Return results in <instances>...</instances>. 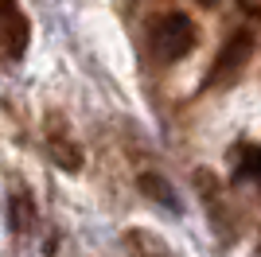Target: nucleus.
Returning a JSON list of instances; mask_svg holds the SVG:
<instances>
[{
  "instance_id": "nucleus-1",
  "label": "nucleus",
  "mask_w": 261,
  "mask_h": 257,
  "mask_svg": "<svg viewBox=\"0 0 261 257\" xmlns=\"http://www.w3.org/2000/svg\"><path fill=\"white\" fill-rule=\"evenodd\" d=\"M148 43H152V51L160 55L164 63H179V59H187V55L195 51L199 28L184 12H160L148 23Z\"/></svg>"
},
{
  "instance_id": "nucleus-2",
  "label": "nucleus",
  "mask_w": 261,
  "mask_h": 257,
  "mask_svg": "<svg viewBox=\"0 0 261 257\" xmlns=\"http://www.w3.org/2000/svg\"><path fill=\"white\" fill-rule=\"evenodd\" d=\"M250 55H253V35L242 28V32H234L226 43H222V51H218L215 66H211V78L207 86H222V82H234V78L242 74V66L250 63Z\"/></svg>"
},
{
  "instance_id": "nucleus-3",
  "label": "nucleus",
  "mask_w": 261,
  "mask_h": 257,
  "mask_svg": "<svg viewBox=\"0 0 261 257\" xmlns=\"http://www.w3.org/2000/svg\"><path fill=\"white\" fill-rule=\"evenodd\" d=\"M32 43V23L23 16L16 0H0V55L4 59H20Z\"/></svg>"
},
{
  "instance_id": "nucleus-4",
  "label": "nucleus",
  "mask_w": 261,
  "mask_h": 257,
  "mask_svg": "<svg viewBox=\"0 0 261 257\" xmlns=\"http://www.w3.org/2000/svg\"><path fill=\"white\" fill-rule=\"evenodd\" d=\"M43 144H47V152H51V160L59 164L63 171H78V168H82V148L74 144L70 128H66L59 117H47V128H43Z\"/></svg>"
},
{
  "instance_id": "nucleus-5",
  "label": "nucleus",
  "mask_w": 261,
  "mask_h": 257,
  "mask_svg": "<svg viewBox=\"0 0 261 257\" xmlns=\"http://www.w3.org/2000/svg\"><path fill=\"white\" fill-rule=\"evenodd\" d=\"M121 246H125L129 257H175L172 246L160 242L156 234H148V230H129V234L121 238Z\"/></svg>"
},
{
  "instance_id": "nucleus-6",
  "label": "nucleus",
  "mask_w": 261,
  "mask_h": 257,
  "mask_svg": "<svg viewBox=\"0 0 261 257\" xmlns=\"http://www.w3.org/2000/svg\"><path fill=\"white\" fill-rule=\"evenodd\" d=\"M234 175L238 179H261V144L242 140L234 148Z\"/></svg>"
},
{
  "instance_id": "nucleus-7",
  "label": "nucleus",
  "mask_w": 261,
  "mask_h": 257,
  "mask_svg": "<svg viewBox=\"0 0 261 257\" xmlns=\"http://www.w3.org/2000/svg\"><path fill=\"white\" fill-rule=\"evenodd\" d=\"M12 226H16L20 234H28V230L35 226V214H32V199H28L23 191H16V195H12Z\"/></svg>"
},
{
  "instance_id": "nucleus-8",
  "label": "nucleus",
  "mask_w": 261,
  "mask_h": 257,
  "mask_svg": "<svg viewBox=\"0 0 261 257\" xmlns=\"http://www.w3.org/2000/svg\"><path fill=\"white\" fill-rule=\"evenodd\" d=\"M141 191L152 199V203H168V207H175V199H172V187H168V179H160V175H152V171H144L141 175Z\"/></svg>"
},
{
  "instance_id": "nucleus-9",
  "label": "nucleus",
  "mask_w": 261,
  "mask_h": 257,
  "mask_svg": "<svg viewBox=\"0 0 261 257\" xmlns=\"http://www.w3.org/2000/svg\"><path fill=\"white\" fill-rule=\"evenodd\" d=\"M195 4H199V8H215L218 0H195Z\"/></svg>"
},
{
  "instance_id": "nucleus-10",
  "label": "nucleus",
  "mask_w": 261,
  "mask_h": 257,
  "mask_svg": "<svg viewBox=\"0 0 261 257\" xmlns=\"http://www.w3.org/2000/svg\"><path fill=\"white\" fill-rule=\"evenodd\" d=\"M257 249H261V234H257Z\"/></svg>"
}]
</instances>
